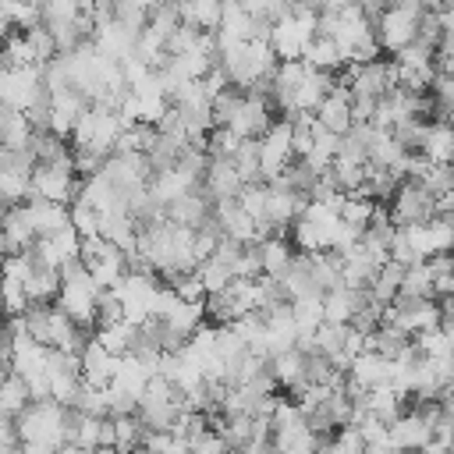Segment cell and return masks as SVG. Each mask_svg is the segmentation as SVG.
I'll return each instance as SVG.
<instances>
[{"label": "cell", "mask_w": 454, "mask_h": 454, "mask_svg": "<svg viewBox=\"0 0 454 454\" xmlns=\"http://www.w3.org/2000/svg\"><path fill=\"white\" fill-rule=\"evenodd\" d=\"M0 231H4L7 252H25V248H32L35 227H32V220H28L25 202H11V206H7V213H4V220H0Z\"/></svg>", "instance_id": "obj_18"}, {"label": "cell", "mask_w": 454, "mask_h": 454, "mask_svg": "<svg viewBox=\"0 0 454 454\" xmlns=\"http://www.w3.org/2000/svg\"><path fill=\"white\" fill-rule=\"evenodd\" d=\"M25 287H28V294H32V301H53L57 291H60V270H57V266H39V262H35L32 277L25 280Z\"/></svg>", "instance_id": "obj_29"}, {"label": "cell", "mask_w": 454, "mask_h": 454, "mask_svg": "<svg viewBox=\"0 0 454 454\" xmlns=\"http://www.w3.org/2000/svg\"><path fill=\"white\" fill-rule=\"evenodd\" d=\"M82 188V177L71 167L60 163H35L32 167V195L39 199H53V202H74Z\"/></svg>", "instance_id": "obj_9"}, {"label": "cell", "mask_w": 454, "mask_h": 454, "mask_svg": "<svg viewBox=\"0 0 454 454\" xmlns=\"http://www.w3.org/2000/svg\"><path fill=\"white\" fill-rule=\"evenodd\" d=\"M390 216L397 227H408V223H426L436 216V192L422 181V177H401L397 181V192L390 195Z\"/></svg>", "instance_id": "obj_2"}, {"label": "cell", "mask_w": 454, "mask_h": 454, "mask_svg": "<svg viewBox=\"0 0 454 454\" xmlns=\"http://www.w3.org/2000/svg\"><path fill=\"white\" fill-rule=\"evenodd\" d=\"M301 60H305L309 67H319V71H340V67H344V53H340L337 39H333V35H319V32L309 39Z\"/></svg>", "instance_id": "obj_21"}, {"label": "cell", "mask_w": 454, "mask_h": 454, "mask_svg": "<svg viewBox=\"0 0 454 454\" xmlns=\"http://www.w3.org/2000/svg\"><path fill=\"white\" fill-rule=\"evenodd\" d=\"M78 358H82V380H85V383H92V387H110V380H114V369H117V358H121V355H114L110 348H103V344H99V337H96V333H89V340L82 344Z\"/></svg>", "instance_id": "obj_11"}, {"label": "cell", "mask_w": 454, "mask_h": 454, "mask_svg": "<svg viewBox=\"0 0 454 454\" xmlns=\"http://www.w3.org/2000/svg\"><path fill=\"white\" fill-rule=\"evenodd\" d=\"M255 245H259L262 273H266V277H284V270H287L291 259H294V241H291L287 234H270V238H262V241H255Z\"/></svg>", "instance_id": "obj_20"}, {"label": "cell", "mask_w": 454, "mask_h": 454, "mask_svg": "<svg viewBox=\"0 0 454 454\" xmlns=\"http://www.w3.org/2000/svg\"><path fill=\"white\" fill-rule=\"evenodd\" d=\"M273 121H277V117H273L270 96H259V92L241 89V96H238V103H234V110H231V117H227V128H231L238 138H252V135L259 138Z\"/></svg>", "instance_id": "obj_8"}, {"label": "cell", "mask_w": 454, "mask_h": 454, "mask_svg": "<svg viewBox=\"0 0 454 454\" xmlns=\"http://www.w3.org/2000/svg\"><path fill=\"white\" fill-rule=\"evenodd\" d=\"M369 287H351V284H333L330 291H323V316L330 323H351L355 312L365 305Z\"/></svg>", "instance_id": "obj_13"}, {"label": "cell", "mask_w": 454, "mask_h": 454, "mask_svg": "<svg viewBox=\"0 0 454 454\" xmlns=\"http://www.w3.org/2000/svg\"><path fill=\"white\" fill-rule=\"evenodd\" d=\"M0 60H4L7 67H32V64H39L35 50H32V43H28V35H25V28L4 35V43H0Z\"/></svg>", "instance_id": "obj_28"}, {"label": "cell", "mask_w": 454, "mask_h": 454, "mask_svg": "<svg viewBox=\"0 0 454 454\" xmlns=\"http://www.w3.org/2000/svg\"><path fill=\"white\" fill-rule=\"evenodd\" d=\"M149 376H153V372H149V369H145V365L128 351V355H121V358H117V369H114V380H110V383H114V387H121V390H128L131 397H142V390H145Z\"/></svg>", "instance_id": "obj_24"}, {"label": "cell", "mask_w": 454, "mask_h": 454, "mask_svg": "<svg viewBox=\"0 0 454 454\" xmlns=\"http://www.w3.org/2000/svg\"><path fill=\"white\" fill-rule=\"evenodd\" d=\"M114 426H117V447H114V450H135V447H142V440H145V433H149V426L142 422L138 411L114 415Z\"/></svg>", "instance_id": "obj_30"}, {"label": "cell", "mask_w": 454, "mask_h": 454, "mask_svg": "<svg viewBox=\"0 0 454 454\" xmlns=\"http://www.w3.org/2000/svg\"><path fill=\"white\" fill-rule=\"evenodd\" d=\"M103 174L117 184V188H138V184H149L153 177V163L145 153H124V149H114L103 163Z\"/></svg>", "instance_id": "obj_10"}, {"label": "cell", "mask_w": 454, "mask_h": 454, "mask_svg": "<svg viewBox=\"0 0 454 454\" xmlns=\"http://www.w3.org/2000/svg\"><path fill=\"white\" fill-rule=\"evenodd\" d=\"M32 404V390H28V380L21 376V372H7L4 380H0V411L4 415H18V411H25Z\"/></svg>", "instance_id": "obj_25"}, {"label": "cell", "mask_w": 454, "mask_h": 454, "mask_svg": "<svg viewBox=\"0 0 454 454\" xmlns=\"http://www.w3.org/2000/svg\"><path fill=\"white\" fill-rule=\"evenodd\" d=\"M294 160V145H291V117L273 121L262 135H259V177L273 181L280 177Z\"/></svg>", "instance_id": "obj_4"}, {"label": "cell", "mask_w": 454, "mask_h": 454, "mask_svg": "<svg viewBox=\"0 0 454 454\" xmlns=\"http://www.w3.org/2000/svg\"><path fill=\"white\" fill-rule=\"evenodd\" d=\"M241 184H245V177L238 174V167H234L231 160H223V156H209L206 174H202V188L209 192L213 202H220V199H238Z\"/></svg>", "instance_id": "obj_14"}, {"label": "cell", "mask_w": 454, "mask_h": 454, "mask_svg": "<svg viewBox=\"0 0 454 454\" xmlns=\"http://www.w3.org/2000/svg\"><path fill=\"white\" fill-rule=\"evenodd\" d=\"M67 411L71 404L57 397H39L25 411L14 415L18 436L25 450H64L67 443Z\"/></svg>", "instance_id": "obj_1"}, {"label": "cell", "mask_w": 454, "mask_h": 454, "mask_svg": "<svg viewBox=\"0 0 454 454\" xmlns=\"http://www.w3.org/2000/svg\"><path fill=\"white\" fill-rule=\"evenodd\" d=\"M316 117H319V124L326 128V131H337V135H344L351 124H355V117H351V92H348V85L337 78V85L330 89V96L316 106Z\"/></svg>", "instance_id": "obj_15"}, {"label": "cell", "mask_w": 454, "mask_h": 454, "mask_svg": "<svg viewBox=\"0 0 454 454\" xmlns=\"http://www.w3.org/2000/svg\"><path fill=\"white\" fill-rule=\"evenodd\" d=\"M209 213H213V199H209V192L202 188V181H199L192 192H184V195H177L174 202H167V216H170L174 223L199 227Z\"/></svg>", "instance_id": "obj_17"}, {"label": "cell", "mask_w": 454, "mask_h": 454, "mask_svg": "<svg viewBox=\"0 0 454 454\" xmlns=\"http://www.w3.org/2000/svg\"><path fill=\"white\" fill-rule=\"evenodd\" d=\"M71 223H74V231H78L82 238L99 234V209L89 206L85 199H74V202H71Z\"/></svg>", "instance_id": "obj_34"}, {"label": "cell", "mask_w": 454, "mask_h": 454, "mask_svg": "<svg viewBox=\"0 0 454 454\" xmlns=\"http://www.w3.org/2000/svg\"><path fill=\"white\" fill-rule=\"evenodd\" d=\"M46 96H50V89L43 82V64H32V67H7L4 64V71H0V103L4 106L28 110Z\"/></svg>", "instance_id": "obj_3"}, {"label": "cell", "mask_w": 454, "mask_h": 454, "mask_svg": "<svg viewBox=\"0 0 454 454\" xmlns=\"http://www.w3.org/2000/svg\"><path fill=\"white\" fill-rule=\"evenodd\" d=\"M383 319H387V323H397L401 330H408V333L415 337V333H422V330L440 326L443 305H440V298H408V294H397V298L383 309Z\"/></svg>", "instance_id": "obj_6"}, {"label": "cell", "mask_w": 454, "mask_h": 454, "mask_svg": "<svg viewBox=\"0 0 454 454\" xmlns=\"http://www.w3.org/2000/svg\"><path fill=\"white\" fill-rule=\"evenodd\" d=\"M372 209H376V199H369V195H362V192H351V195H344V202H340V220L365 231L369 220H372Z\"/></svg>", "instance_id": "obj_31"}, {"label": "cell", "mask_w": 454, "mask_h": 454, "mask_svg": "<svg viewBox=\"0 0 454 454\" xmlns=\"http://www.w3.org/2000/svg\"><path fill=\"white\" fill-rule=\"evenodd\" d=\"M387 429H390V440H394L397 450H422V447L433 440V426L426 422V415H422L415 404L404 408Z\"/></svg>", "instance_id": "obj_12"}, {"label": "cell", "mask_w": 454, "mask_h": 454, "mask_svg": "<svg viewBox=\"0 0 454 454\" xmlns=\"http://www.w3.org/2000/svg\"><path fill=\"white\" fill-rule=\"evenodd\" d=\"M450 163H454V156H450Z\"/></svg>", "instance_id": "obj_38"}, {"label": "cell", "mask_w": 454, "mask_h": 454, "mask_svg": "<svg viewBox=\"0 0 454 454\" xmlns=\"http://www.w3.org/2000/svg\"><path fill=\"white\" fill-rule=\"evenodd\" d=\"M270 369H273V376H277V387L287 390V394H294L298 387L309 383V380H305V351H301V348H287V351L273 355V358H270Z\"/></svg>", "instance_id": "obj_19"}, {"label": "cell", "mask_w": 454, "mask_h": 454, "mask_svg": "<svg viewBox=\"0 0 454 454\" xmlns=\"http://www.w3.org/2000/svg\"><path fill=\"white\" fill-rule=\"evenodd\" d=\"M25 209H28V220L35 227V238H46L60 227L71 223V206L67 202H53V199H39V195H28L25 199Z\"/></svg>", "instance_id": "obj_16"}, {"label": "cell", "mask_w": 454, "mask_h": 454, "mask_svg": "<svg viewBox=\"0 0 454 454\" xmlns=\"http://www.w3.org/2000/svg\"><path fill=\"white\" fill-rule=\"evenodd\" d=\"M184 301H206V284H202V277H199V270H188V273H177L174 280H167Z\"/></svg>", "instance_id": "obj_35"}, {"label": "cell", "mask_w": 454, "mask_h": 454, "mask_svg": "<svg viewBox=\"0 0 454 454\" xmlns=\"http://www.w3.org/2000/svg\"><path fill=\"white\" fill-rule=\"evenodd\" d=\"M231 163L238 167V174L245 181H262L259 177V138L255 135L252 138H241L238 149H234V156H231Z\"/></svg>", "instance_id": "obj_32"}, {"label": "cell", "mask_w": 454, "mask_h": 454, "mask_svg": "<svg viewBox=\"0 0 454 454\" xmlns=\"http://www.w3.org/2000/svg\"><path fill=\"white\" fill-rule=\"evenodd\" d=\"M401 277H404V262L387 259V262L376 270V277H372V284H369V294H372L380 305H390V301L401 294Z\"/></svg>", "instance_id": "obj_26"}, {"label": "cell", "mask_w": 454, "mask_h": 454, "mask_svg": "<svg viewBox=\"0 0 454 454\" xmlns=\"http://www.w3.org/2000/svg\"><path fill=\"white\" fill-rule=\"evenodd\" d=\"M160 287H163V280H160L156 273H135V270H128L124 280L114 287V291L121 294L124 319H131V323H145V319L153 316V309H156Z\"/></svg>", "instance_id": "obj_5"}, {"label": "cell", "mask_w": 454, "mask_h": 454, "mask_svg": "<svg viewBox=\"0 0 454 454\" xmlns=\"http://www.w3.org/2000/svg\"><path fill=\"white\" fill-rule=\"evenodd\" d=\"M401 294H408V298H436V280H433V270L426 266V259H415V262L404 266Z\"/></svg>", "instance_id": "obj_27"}, {"label": "cell", "mask_w": 454, "mask_h": 454, "mask_svg": "<svg viewBox=\"0 0 454 454\" xmlns=\"http://www.w3.org/2000/svg\"><path fill=\"white\" fill-rule=\"evenodd\" d=\"M199 277H202V284H206V291H220V287H227L231 280H234V270L227 266V262H220L216 255H209V259H202L199 266Z\"/></svg>", "instance_id": "obj_33"}, {"label": "cell", "mask_w": 454, "mask_h": 454, "mask_svg": "<svg viewBox=\"0 0 454 454\" xmlns=\"http://www.w3.org/2000/svg\"><path fill=\"white\" fill-rule=\"evenodd\" d=\"M319 447V436L309 429V422H291V426H280L273 429V450H294V454H309Z\"/></svg>", "instance_id": "obj_23"}, {"label": "cell", "mask_w": 454, "mask_h": 454, "mask_svg": "<svg viewBox=\"0 0 454 454\" xmlns=\"http://www.w3.org/2000/svg\"><path fill=\"white\" fill-rule=\"evenodd\" d=\"M426 160H433V163H450V156H454V124H447V121H429L426 124V142H422V149H419Z\"/></svg>", "instance_id": "obj_22"}, {"label": "cell", "mask_w": 454, "mask_h": 454, "mask_svg": "<svg viewBox=\"0 0 454 454\" xmlns=\"http://www.w3.org/2000/svg\"><path fill=\"white\" fill-rule=\"evenodd\" d=\"M355 0H323V11H344V7H351Z\"/></svg>", "instance_id": "obj_37"}, {"label": "cell", "mask_w": 454, "mask_h": 454, "mask_svg": "<svg viewBox=\"0 0 454 454\" xmlns=\"http://www.w3.org/2000/svg\"><path fill=\"white\" fill-rule=\"evenodd\" d=\"M422 181L436 192V195H443V192H454V163H426V170H422Z\"/></svg>", "instance_id": "obj_36"}, {"label": "cell", "mask_w": 454, "mask_h": 454, "mask_svg": "<svg viewBox=\"0 0 454 454\" xmlns=\"http://www.w3.org/2000/svg\"><path fill=\"white\" fill-rule=\"evenodd\" d=\"M419 14L422 11H411L404 4H387L376 18V39H380V50L383 53H397L401 46L415 43L419 39Z\"/></svg>", "instance_id": "obj_7"}]
</instances>
